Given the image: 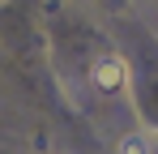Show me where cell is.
I'll return each instance as SVG.
<instances>
[{"mask_svg":"<svg viewBox=\"0 0 158 154\" xmlns=\"http://www.w3.org/2000/svg\"><path fill=\"white\" fill-rule=\"evenodd\" d=\"M115 154H154V146H150V137H145L141 128H128V133L115 141Z\"/></svg>","mask_w":158,"mask_h":154,"instance_id":"obj_2","label":"cell"},{"mask_svg":"<svg viewBox=\"0 0 158 154\" xmlns=\"http://www.w3.org/2000/svg\"><path fill=\"white\" fill-rule=\"evenodd\" d=\"M90 86L98 94H124L128 90V60L115 56V51H103L94 64H90Z\"/></svg>","mask_w":158,"mask_h":154,"instance_id":"obj_1","label":"cell"}]
</instances>
